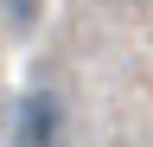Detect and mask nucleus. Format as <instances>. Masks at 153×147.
<instances>
[{"label": "nucleus", "instance_id": "f03ea898", "mask_svg": "<svg viewBox=\"0 0 153 147\" xmlns=\"http://www.w3.org/2000/svg\"><path fill=\"white\" fill-rule=\"evenodd\" d=\"M7 13H13V26H26V19H32L38 7H26V0H7Z\"/></svg>", "mask_w": 153, "mask_h": 147}, {"label": "nucleus", "instance_id": "f257e3e1", "mask_svg": "<svg viewBox=\"0 0 153 147\" xmlns=\"http://www.w3.org/2000/svg\"><path fill=\"white\" fill-rule=\"evenodd\" d=\"M64 102L51 96V90H32L26 102H19V115H13V147H64Z\"/></svg>", "mask_w": 153, "mask_h": 147}]
</instances>
